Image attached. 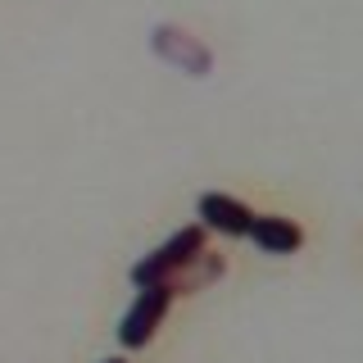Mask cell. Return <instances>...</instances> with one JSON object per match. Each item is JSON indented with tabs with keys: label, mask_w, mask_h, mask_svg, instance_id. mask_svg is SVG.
Instances as JSON below:
<instances>
[{
	"label": "cell",
	"mask_w": 363,
	"mask_h": 363,
	"mask_svg": "<svg viewBox=\"0 0 363 363\" xmlns=\"http://www.w3.org/2000/svg\"><path fill=\"white\" fill-rule=\"evenodd\" d=\"M200 250H209V232H204L200 223H186L182 232L168 236L159 250H150L145 259H136V264L128 268V277H132L136 291H141V286H164V281L173 277L182 264H191Z\"/></svg>",
	"instance_id": "cell-1"
},
{
	"label": "cell",
	"mask_w": 363,
	"mask_h": 363,
	"mask_svg": "<svg viewBox=\"0 0 363 363\" xmlns=\"http://www.w3.org/2000/svg\"><path fill=\"white\" fill-rule=\"evenodd\" d=\"M150 50H155V60H164L168 68H177V73H186V77H209L213 73V50L196 32L177 28V23H155Z\"/></svg>",
	"instance_id": "cell-2"
},
{
	"label": "cell",
	"mask_w": 363,
	"mask_h": 363,
	"mask_svg": "<svg viewBox=\"0 0 363 363\" xmlns=\"http://www.w3.org/2000/svg\"><path fill=\"white\" fill-rule=\"evenodd\" d=\"M168 309H173V295H168L164 286H141L136 300L128 304V313L118 318V345L123 350H145L159 336Z\"/></svg>",
	"instance_id": "cell-3"
},
{
	"label": "cell",
	"mask_w": 363,
	"mask_h": 363,
	"mask_svg": "<svg viewBox=\"0 0 363 363\" xmlns=\"http://www.w3.org/2000/svg\"><path fill=\"white\" fill-rule=\"evenodd\" d=\"M196 213L204 232H218V236H250V223H255V209L236 196H227V191H204L196 200Z\"/></svg>",
	"instance_id": "cell-4"
},
{
	"label": "cell",
	"mask_w": 363,
	"mask_h": 363,
	"mask_svg": "<svg viewBox=\"0 0 363 363\" xmlns=\"http://www.w3.org/2000/svg\"><path fill=\"white\" fill-rule=\"evenodd\" d=\"M250 241L264 250V255H272V259H286V255H295V250L304 245V227L295 218H286V213H255Z\"/></svg>",
	"instance_id": "cell-5"
},
{
	"label": "cell",
	"mask_w": 363,
	"mask_h": 363,
	"mask_svg": "<svg viewBox=\"0 0 363 363\" xmlns=\"http://www.w3.org/2000/svg\"><path fill=\"white\" fill-rule=\"evenodd\" d=\"M223 272H227V259L218 255V250H200L191 264H182L173 277L164 281V291L173 295V300H177V295H196V291H204V286H213Z\"/></svg>",
	"instance_id": "cell-6"
},
{
	"label": "cell",
	"mask_w": 363,
	"mask_h": 363,
	"mask_svg": "<svg viewBox=\"0 0 363 363\" xmlns=\"http://www.w3.org/2000/svg\"><path fill=\"white\" fill-rule=\"evenodd\" d=\"M105 363H128V359H118V354H113V359H105Z\"/></svg>",
	"instance_id": "cell-7"
}]
</instances>
